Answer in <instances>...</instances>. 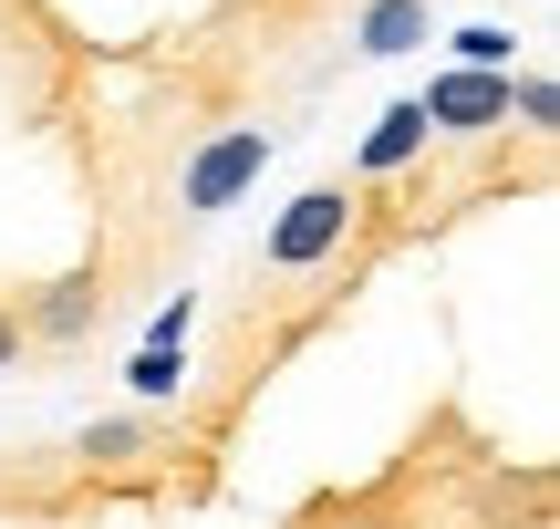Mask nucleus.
Segmentation results:
<instances>
[{"label":"nucleus","mask_w":560,"mask_h":529,"mask_svg":"<svg viewBox=\"0 0 560 529\" xmlns=\"http://www.w3.org/2000/svg\"><path fill=\"white\" fill-rule=\"evenodd\" d=\"M353 219H363V198H353L342 177L301 187V198L270 219V239H260V281H301V270H322L342 239H353Z\"/></svg>","instance_id":"obj_1"},{"label":"nucleus","mask_w":560,"mask_h":529,"mask_svg":"<svg viewBox=\"0 0 560 529\" xmlns=\"http://www.w3.org/2000/svg\"><path fill=\"white\" fill-rule=\"evenodd\" d=\"M260 166H270V125H229V136H208L198 156H187L177 208L187 219H219V208H240L249 187H260Z\"/></svg>","instance_id":"obj_2"},{"label":"nucleus","mask_w":560,"mask_h":529,"mask_svg":"<svg viewBox=\"0 0 560 529\" xmlns=\"http://www.w3.org/2000/svg\"><path fill=\"white\" fill-rule=\"evenodd\" d=\"M416 104L425 136H488V125H509V73H436Z\"/></svg>","instance_id":"obj_3"},{"label":"nucleus","mask_w":560,"mask_h":529,"mask_svg":"<svg viewBox=\"0 0 560 529\" xmlns=\"http://www.w3.org/2000/svg\"><path fill=\"white\" fill-rule=\"evenodd\" d=\"M21 343H83V332L104 322V270H73V281H52L32 311H11Z\"/></svg>","instance_id":"obj_4"},{"label":"nucleus","mask_w":560,"mask_h":529,"mask_svg":"<svg viewBox=\"0 0 560 529\" xmlns=\"http://www.w3.org/2000/svg\"><path fill=\"white\" fill-rule=\"evenodd\" d=\"M416 156H425V104L405 94V104H384L374 136L353 145V177H395V166H416Z\"/></svg>","instance_id":"obj_5"},{"label":"nucleus","mask_w":560,"mask_h":529,"mask_svg":"<svg viewBox=\"0 0 560 529\" xmlns=\"http://www.w3.org/2000/svg\"><path fill=\"white\" fill-rule=\"evenodd\" d=\"M436 32V0H363V21H353V42L374 62H395V52H416V42Z\"/></svg>","instance_id":"obj_6"},{"label":"nucleus","mask_w":560,"mask_h":529,"mask_svg":"<svg viewBox=\"0 0 560 529\" xmlns=\"http://www.w3.org/2000/svg\"><path fill=\"white\" fill-rule=\"evenodd\" d=\"M446 52H457V73H509V62H520V32L467 21V32H446Z\"/></svg>","instance_id":"obj_7"},{"label":"nucleus","mask_w":560,"mask_h":529,"mask_svg":"<svg viewBox=\"0 0 560 529\" xmlns=\"http://www.w3.org/2000/svg\"><path fill=\"white\" fill-rule=\"evenodd\" d=\"M125 385H136V405H166V395L187 385V343H145L136 364H125Z\"/></svg>","instance_id":"obj_8"},{"label":"nucleus","mask_w":560,"mask_h":529,"mask_svg":"<svg viewBox=\"0 0 560 529\" xmlns=\"http://www.w3.org/2000/svg\"><path fill=\"white\" fill-rule=\"evenodd\" d=\"M145 447H156L145 415H104V426H83V457H94V468H125V457H145Z\"/></svg>","instance_id":"obj_9"},{"label":"nucleus","mask_w":560,"mask_h":529,"mask_svg":"<svg viewBox=\"0 0 560 529\" xmlns=\"http://www.w3.org/2000/svg\"><path fill=\"white\" fill-rule=\"evenodd\" d=\"M509 115H520V125H550V115H560L550 73H509Z\"/></svg>","instance_id":"obj_10"},{"label":"nucleus","mask_w":560,"mask_h":529,"mask_svg":"<svg viewBox=\"0 0 560 529\" xmlns=\"http://www.w3.org/2000/svg\"><path fill=\"white\" fill-rule=\"evenodd\" d=\"M187 322H198V302L177 291V302H156V322H145V343H187Z\"/></svg>","instance_id":"obj_11"},{"label":"nucleus","mask_w":560,"mask_h":529,"mask_svg":"<svg viewBox=\"0 0 560 529\" xmlns=\"http://www.w3.org/2000/svg\"><path fill=\"white\" fill-rule=\"evenodd\" d=\"M21 353H32V343H21V322H11V311H0V374H11Z\"/></svg>","instance_id":"obj_12"}]
</instances>
